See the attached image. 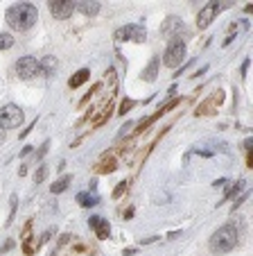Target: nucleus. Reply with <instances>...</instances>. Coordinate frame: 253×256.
<instances>
[{"mask_svg":"<svg viewBox=\"0 0 253 256\" xmlns=\"http://www.w3.org/2000/svg\"><path fill=\"white\" fill-rule=\"evenodd\" d=\"M5 20L11 30L25 32V30H29V28L36 25L38 10L32 5V2H18V5H11L9 10L5 12Z\"/></svg>","mask_w":253,"mask_h":256,"instance_id":"nucleus-1","label":"nucleus"},{"mask_svg":"<svg viewBox=\"0 0 253 256\" xmlns=\"http://www.w3.org/2000/svg\"><path fill=\"white\" fill-rule=\"evenodd\" d=\"M240 242V229L235 224H224L222 229H217L210 238L208 247L213 254H226V252L235 250Z\"/></svg>","mask_w":253,"mask_h":256,"instance_id":"nucleus-2","label":"nucleus"},{"mask_svg":"<svg viewBox=\"0 0 253 256\" xmlns=\"http://www.w3.org/2000/svg\"><path fill=\"white\" fill-rule=\"evenodd\" d=\"M183 59H186V44L181 39H172L167 44L165 54H163V64L167 68H179L183 64Z\"/></svg>","mask_w":253,"mask_h":256,"instance_id":"nucleus-3","label":"nucleus"},{"mask_svg":"<svg viewBox=\"0 0 253 256\" xmlns=\"http://www.w3.org/2000/svg\"><path fill=\"white\" fill-rule=\"evenodd\" d=\"M23 109L16 104H5L0 109V127L2 130H16L23 125Z\"/></svg>","mask_w":253,"mask_h":256,"instance_id":"nucleus-4","label":"nucleus"},{"mask_svg":"<svg viewBox=\"0 0 253 256\" xmlns=\"http://www.w3.org/2000/svg\"><path fill=\"white\" fill-rule=\"evenodd\" d=\"M14 68L20 80H34V78H38V75H43L41 62H38L36 57H20Z\"/></svg>","mask_w":253,"mask_h":256,"instance_id":"nucleus-5","label":"nucleus"},{"mask_svg":"<svg viewBox=\"0 0 253 256\" xmlns=\"http://www.w3.org/2000/svg\"><path fill=\"white\" fill-rule=\"evenodd\" d=\"M118 41H136V44H143L147 39V30L138 23H129V25H122V28L115 30L113 34Z\"/></svg>","mask_w":253,"mask_h":256,"instance_id":"nucleus-6","label":"nucleus"},{"mask_svg":"<svg viewBox=\"0 0 253 256\" xmlns=\"http://www.w3.org/2000/svg\"><path fill=\"white\" fill-rule=\"evenodd\" d=\"M220 10H222V5L215 2V0H213V2H206V5L199 10V14H197V28L206 30L213 20H215V16L220 14Z\"/></svg>","mask_w":253,"mask_h":256,"instance_id":"nucleus-7","label":"nucleus"},{"mask_svg":"<svg viewBox=\"0 0 253 256\" xmlns=\"http://www.w3.org/2000/svg\"><path fill=\"white\" fill-rule=\"evenodd\" d=\"M186 30V25H183V20L179 18V16H170V18H165V23L161 25V34L163 36H167V39H181V32Z\"/></svg>","mask_w":253,"mask_h":256,"instance_id":"nucleus-8","label":"nucleus"},{"mask_svg":"<svg viewBox=\"0 0 253 256\" xmlns=\"http://www.w3.org/2000/svg\"><path fill=\"white\" fill-rule=\"evenodd\" d=\"M48 10L54 18L66 20L68 16H72V12H75V2H72V0H52V2H48Z\"/></svg>","mask_w":253,"mask_h":256,"instance_id":"nucleus-9","label":"nucleus"},{"mask_svg":"<svg viewBox=\"0 0 253 256\" xmlns=\"http://www.w3.org/2000/svg\"><path fill=\"white\" fill-rule=\"evenodd\" d=\"M88 227H93L97 232V238H102V240H106L111 234V227H109V220H104V218L100 216H93L91 220H88Z\"/></svg>","mask_w":253,"mask_h":256,"instance_id":"nucleus-10","label":"nucleus"},{"mask_svg":"<svg viewBox=\"0 0 253 256\" xmlns=\"http://www.w3.org/2000/svg\"><path fill=\"white\" fill-rule=\"evenodd\" d=\"M79 10L84 16H95L100 12V2H91V0H81V2H75V12Z\"/></svg>","mask_w":253,"mask_h":256,"instance_id":"nucleus-11","label":"nucleus"},{"mask_svg":"<svg viewBox=\"0 0 253 256\" xmlns=\"http://www.w3.org/2000/svg\"><path fill=\"white\" fill-rule=\"evenodd\" d=\"M158 66H161L158 57H152V62H149L147 68L143 70V80H145V82H156V78H158Z\"/></svg>","mask_w":253,"mask_h":256,"instance_id":"nucleus-12","label":"nucleus"},{"mask_svg":"<svg viewBox=\"0 0 253 256\" xmlns=\"http://www.w3.org/2000/svg\"><path fill=\"white\" fill-rule=\"evenodd\" d=\"M77 202H79V206L91 208V206H95V204L100 202V198L93 195V193H77Z\"/></svg>","mask_w":253,"mask_h":256,"instance_id":"nucleus-13","label":"nucleus"},{"mask_svg":"<svg viewBox=\"0 0 253 256\" xmlns=\"http://www.w3.org/2000/svg\"><path fill=\"white\" fill-rule=\"evenodd\" d=\"M91 78V70H88V68H81V70H77L75 72V78H70V88H77V86H81V84L86 82V80Z\"/></svg>","mask_w":253,"mask_h":256,"instance_id":"nucleus-14","label":"nucleus"},{"mask_svg":"<svg viewBox=\"0 0 253 256\" xmlns=\"http://www.w3.org/2000/svg\"><path fill=\"white\" fill-rule=\"evenodd\" d=\"M70 182H72V174H63L61 179H57V182L50 186V190H52L54 195H59V193H63V190L68 188V184H70Z\"/></svg>","mask_w":253,"mask_h":256,"instance_id":"nucleus-15","label":"nucleus"},{"mask_svg":"<svg viewBox=\"0 0 253 256\" xmlns=\"http://www.w3.org/2000/svg\"><path fill=\"white\" fill-rule=\"evenodd\" d=\"M38 62H41V70H43L45 78L54 75V68H57V59H54V57H43V59H38Z\"/></svg>","mask_w":253,"mask_h":256,"instance_id":"nucleus-16","label":"nucleus"},{"mask_svg":"<svg viewBox=\"0 0 253 256\" xmlns=\"http://www.w3.org/2000/svg\"><path fill=\"white\" fill-rule=\"evenodd\" d=\"M14 46V36L7 32H0V50H9Z\"/></svg>","mask_w":253,"mask_h":256,"instance_id":"nucleus-17","label":"nucleus"},{"mask_svg":"<svg viewBox=\"0 0 253 256\" xmlns=\"http://www.w3.org/2000/svg\"><path fill=\"white\" fill-rule=\"evenodd\" d=\"M45 177H48V166H38V170L34 172V184H43Z\"/></svg>","mask_w":253,"mask_h":256,"instance_id":"nucleus-18","label":"nucleus"},{"mask_svg":"<svg viewBox=\"0 0 253 256\" xmlns=\"http://www.w3.org/2000/svg\"><path fill=\"white\" fill-rule=\"evenodd\" d=\"M244 186H247V182H244V179H240L238 184H235V186H233V188H231V190H229V193H226L224 202H226V200H229V198H235V195H238V193H240V190H242V188H244Z\"/></svg>","mask_w":253,"mask_h":256,"instance_id":"nucleus-19","label":"nucleus"},{"mask_svg":"<svg viewBox=\"0 0 253 256\" xmlns=\"http://www.w3.org/2000/svg\"><path fill=\"white\" fill-rule=\"evenodd\" d=\"M124 188H127V182H120V186L115 188V193H113V198H120V195L124 193Z\"/></svg>","mask_w":253,"mask_h":256,"instance_id":"nucleus-20","label":"nucleus"},{"mask_svg":"<svg viewBox=\"0 0 253 256\" xmlns=\"http://www.w3.org/2000/svg\"><path fill=\"white\" fill-rule=\"evenodd\" d=\"M131 104H134L131 100H124V102H122V106H120V114H127V109H129Z\"/></svg>","mask_w":253,"mask_h":256,"instance_id":"nucleus-21","label":"nucleus"},{"mask_svg":"<svg viewBox=\"0 0 253 256\" xmlns=\"http://www.w3.org/2000/svg\"><path fill=\"white\" fill-rule=\"evenodd\" d=\"M11 247H14V240H7V245L2 247V250H0V254H5V252H9Z\"/></svg>","mask_w":253,"mask_h":256,"instance_id":"nucleus-22","label":"nucleus"},{"mask_svg":"<svg viewBox=\"0 0 253 256\" xmlns=\"http://www.w3.org/2000/svg\"><path fill=\"white\" fill-rule=\"evenodd\" d=\"M251 145H253V140H251V138H247V140H244V150L249 152V150H251Z\"/></svg>","mask_w":253,"mask_h":256,"instance_id":"nucleus-23","label":"nucleus"},{"mask_svg":"<svg viewBox=\"0 0 253 256\" xmlns=\"http://www.w3.org/2000/svg\"><path fill=\"white\" fill-rule=\"evenodd\" d=\"M29 152H32V145H27V148H23V152H20V156H27Z\"/></svg>","mask_w":253,"mask_h":256,"instance_id":"nucleus-24","label":"nucleus"},{"mask_svg":"<svg viewBox=\"0 0 253 256\" xmlns=\"http://www.w3.org/2000/svg\"><path fill=\"white\" fill-rule=\"evenodd\" d=\"M222 186H226V179H217L215 182V188H222Z\"/></svg>","mask_w":253,"mask_h":256,"instance_id":"nucleus-25","label":"nucleus"},{"mask_svg":"<svg viewBox=\"0 0 253 256\" xmlns=\"http://www.w3.org/2000/svg\"><path fill=\"white\" fill-rule=\"evenodd\" d=\"M5 143V130H2V127H0V145Z\"/></svg>","mask_w":253,"mask_h":256,"instance_id":"nucleus-26","label":"nucleus"},{"mask_svg":"<svg viewBox=\"0 0 253 256\" xmlns=\"http://www.w3.org/2000/svg\"><path fill=\"white\" fill-rule=\"evenodd\" d=\"M50 256H54V254H50Z\"/></svg>","mask_w":253,"mask_h":256,"instance_id":"nucleus-27","label":"nucleus"}]
</instances>
